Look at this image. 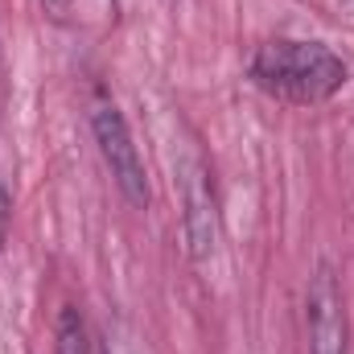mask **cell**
Returning <instances> with one entry per match:
<instances>
[{"label":"cell","instance_id":"1","mask_svg":"<svg viewBox=\"0 0 354 354\" xmlns=\"http://www.w3.org/2000/svg\"><path fill=\"white\" fill-rule=\"evenodd\" d=\"M351 71L326 41L272 37L252 54V83L284 103H326L346 87Z\"/></svg>","mask_w":354,"mask_h":354},{"label":"cell","instance_id":"2","mask_svg":"<svg viewBox=\"0 0 354 354\" xmlns=\"http://www.w3.org/2000/svg\"><path fill=\"white\" fill-rule=\"evenodd\" d=\"M87 120H91V136H95V145H99V157H103L107 174L115 181V189L124 194V202L136 206V210H149V202H153L149 174H145L140 149H136V140H132V128H128L120 103H115L103 87H95L91 91V103H87Z\"/></svg>","mask_w":354,"mask_h":354},{"label":"cell","instance_id":"3","mask_svg":"<svg viewBox=\"0 0 354 354\" xmlns=\"http://www.w3.org/2000/svg\"><path fill=\"white\" fill-rule=\"evenodd\" d=\"M305 322H309V354H351L346 297L330 264H317V272L309 276Z\"/></svg>","mask_w":354,"mask_h":354},{"label":"cell","instance_id":"4","mask_svg":"<svg viewBox=\"0 0 354 354\" xmlns=\"http://www.w3.org/2000/svg\"><path fill=\"white\" fill-rule=\"evenodd\" d=\"M189 210H185V235H189V252L194 260H206L214 252V235H218V214H214V189L210 177L198 165L189 177Z\"/></svg>","mask_w":354,"mask_h":354},{"label":"cell","instance_id":"5","mask_svg":"<svg viewBox=\"0 0 354 354\" xmlns=\"http://www.w3.org/2000/svg\"><path fill=\"white\" fill-rule=\"evenodd\" d=\"M58 354H91L87 351V326H83V313L75 305H66L62 317H58Z\"/></svg>","mask_w":354,"mask_h":354},{"label":"cell","instance_id":"6","mask_svg":"<svg viewBox=\"0 0 354 354\" xmlns=\"http://www.w3.org/2000/svg\"><path fill=\"white\" fill-rule=\"evenodd\" d=\"M8 223H12V153H8V140L0 132V248H4Z\"/></svg>","mask_w":354,"mask_h":354},{"label":"cell","instance_id":"7","mask_svg":"<svg viewBox=\"0 0 354 354\" xmlns=\"http://www.w3.org/2000/svg\"><path fill=\"white\" fill-rule=\"evenodd\" d=\"M46 4H50V8H58V12H62V8H66V4H71V0H46Z\"/></svg>","mask_w":354,"mask_h":354},{"label":"cell","instance_id":"8","mask_svg":"<svg viewBox=\"0 0 354 354\" xmlns=\"http://www.w3.org/2000/svg\"><path fill=\"white\" fill-rule=\"evenodd\" d=\"M0 71H4V46H0Z\"/></svg>","mask_w":354,"mask_h":354},{"label":"cell","instance_id":"9","mask_svg":"<svg viewBox=\"0 0 354 354\" xmlns=\"http://www.w3.org/2000/svg\"><path fill=\"white\" fill-rule=\"evenodd\" d=\"M107 354H120V351H107Z\"/></svg>","mask_w":354,"mask_h":354}]
</instances>
